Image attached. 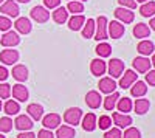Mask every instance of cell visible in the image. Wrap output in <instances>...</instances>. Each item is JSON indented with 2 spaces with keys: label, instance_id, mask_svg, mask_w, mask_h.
<instances>
[{
  "label": "cell",
  "instance_id": "6da1fadb",
  "mask_svg": "<svg viewBox=\"0 0 155 138\" xmlns=\"http://www.w3.org/2000/svg\"><path fill=\"white\" fill-rule=\"evenodd\" d=\"M107 19L104 16H99L96 20H95V39L99 42V41H106L109 34H107Z\"/></svg>",
  "mask_w": 155,
  "mask_h": 138
},
{
  "label": "cell",
  "instance_id": "7a4b0ae2",
  "mask_svg": "<svg viewBox=\"0 0 155 138\" xmlns=\"http://www.w3.org/2000/svg\"><path fill=\"white\" fill-rule=\"evenodd\" d=\"M82 118V110L79 107H70L65 110V113H64V121L70 126H76V124H79Z\"/></svg>",
  "mask_w": 155,
  "mask_h": 138
},
{
  "label": "cell",
  "instance_id": "3957f363",
  "mask_svg": "<svg viewBox=\"0 0 155 138\" xmlns=\"http://www.w3.org/2000/svg\"><path fill=\"white\" fill-rule=\"evenodd\" d=\"M0 12H3V16L11 19V17H17L20 9H19L17 2H14V0H5V2L0 5Z\"/></svg>",
  "mask_w": 155,
  "mask_h": 138
},
{
  "label": "cell",
  "instance_id": "277c9868",
  "mask_svg": "<svg viewBox=\"0 0 155 138\" xmlns=\"http://www.w3.org/2000/svg\"><path fill=\"white\" fill-rule=\"evenodd\" d=\"M0 44L5 48H12L20 44V37L16 31H5L3 36H0Z\"/></svg>",
  "mask_w": 155,
  "mask_h": 138
},
{
  "label": "cell",
  "instance_id": "5b68a950",
  "mask_svg": "<svg viewBox=\"0 0 155 138\" xmlns=\"http://www.w3.org/2000/svg\"><path fill=\"white\" fill-rule=\"evenodd\" d=\"M115 17L121 23H132L134 19H135V12L132 9H129V8L120 6V8L115 9Z\"/></svg>",
  "mask_w": 155,
  "mask_h": 138
},
{
  "label": "cell",
  "instance_id": "8992f818",
  "mask_svg": "<svg viewBox=\"0 0 155 138\" xmlns=\"http://www.w3.org/2000/svg\"><path fill=\"white\" fill-rule=\"evenodd\" d=\"M124 31H126L124 25L118 20H112L110 23H107V34L112 39H120V37H123Z\"/></svg>",
  "mask_w": 155,
  "mask_h": 138
},
{
  "label": "cell",
  "instance_id": "52a82bcc",
  "mask_svg": "<svg viewBox=\"0 0 155 138\" xmlns=\"http://www.w3.org/2000/svg\"><path fill=\"white\" fill-rule=\"evenodd\" d=\"M30 14H31V19L36 20L37 23H45L50 19V12L45 6H34Z\"/></svg>",
  "mask_w": 155,
  "mask_h": 138
},
{
  "label": "cell",
  "instance_id": "ba28073f",
  "mask_svg": "<svg viewBox=\"0 0 155 138\" xmlns=\"http://www.w3.org/2000/svg\"><path fill=\"white\" fill-rule=\"evenodd\" d=\"M124 71V62L121 59H110L109 61V74H112L110 78H121V74Z\"/></svg>",
  "mask_w": 155,
  "mask_h": 138
},
{
  "label": "cell",
  "instance_id": "9c48e42d",
  "mask_svg": "<svg viewBox=\"0 0 155 138\" xmlns=\"http://www.w3.org/2000/svg\"><path fill=\"white\" fill-rule=\"evenodd\" d=\"M19 61V51L17 50H12V48H8V50H3L0 53V62H3L5 65H12Z\"/></svg>",
  "mask_w": 155,
  "mask_h": 138
},
{
  "label": "cell",
  "instance_id": "30bf717a",
  "mask_svg": "<svg viewBox=\"0 0 155 138\" xmlns=\"http://www.w3.org/2000/svg\"><path fill=\"white\" fill-rule=\"evenodd\" d=\"M112 120L116 124V127H120V129L129 127L132 124V118L129 117L127 113H121V112H115V113L112 115Z\"/></svg>",
  "mask_w": 155,
  "mask_h": 138
},
{
  "label": "cell",
  "instance_id": "8fae6325",
  "mask_svg": "<svg viewBox=\"0 0 155 138\" xmlns=\"http://www.w3.org/2000/svg\"><path fill=\"white\" fill-rule=\"evenodd\" d=\"M11 93L12 96H14V99H17V101L20 103H25L28 99V90L27 87H25L23 84H16L11 87Z\"/></svg>",
  "mask_w": 155,
  "mask_h": 138
},
{
  "label": "cell",
  "instance_id": "7c38bea8",
  "mask_svg": "<svg viewBox=\"0 0 155 138\" xmlns=\"http://www.w3.org/2000/svg\"><path fill=\"white\" fill-rule=\"evenodd\" d=\"M14 126L16 129H19L20 132H25V130H31L33 127V120L28 117V115H19L14 121Z\"/></svg>",
  "mask_w": 155,
  "mask_h": 138
},
{
  "label": "cell",
  "instance_id": "4fadbf2b",
  "mask_svg": "<svg viewBox=\"0 0 155 138\" xmlns=\"http://www.w3.org/2000/svg\"><path fill=\"white\" fill-rule=\"evenodd\" d=\"M42 124L45 129H58L59 124H61V115L58 113H48L47 117L42 118Z\"/></svg>",
  "mask_w": 155,
  "mask_h": 138
},
{
  "label": "cell",
  "instance_id": "5bb4252c",
  "mask_svg": "<svg viewBox=\"0 0 155 138\" xmlns=\"http://www.w3.org/2000/svg\"><path fill=\"white\" fill-rule=\"evenodd\" d=\"M134 68L138 71V73H147L150 70V61L146 58V56H141V58H135L134 59Z\"/></svg>",
  "mask_w": 155,
  "mask_h": 138
},
{
  "label": "cell",
  "instance_id": "9a60e30c",
  "mask_svg": "<svg viewBox=\"0 0 155 138\" xmlns=\"http://www.w3.org/2000/svg\"><path fill=\"white\" fill-rule=\"evenodd\" d=\"M138 74L134 70H126L124 74H121V79H120V87L121 89H129L135 81H137Z\"/></svg>",
  "mask_w": 155,
  "mask_h": 138
},
{
  "label": "cell",
  "instance_id": "2e32d148",
  "mask_svg": "<svg viewBox=\"0 0 155 138\" xmlns=\"http://www.w3.org/2000/svg\"><path fill=\"white\" fill-rule=\"evenodd\" d=\"M85 103H87V106H88L90 109H99V106H101V103H102V98H101L99 92H96V90L88 92V93L85 95Z\"/></svg>",
  "mask_w": 155,
  "mask_h": 138
},
{
  "label": "cell",
  "instance_id": "e0dca14e",
  "mask_svg": "<svg viewBox=\"0 0 155 138\" xmlns=\"http://www.w3.org/2000/svg\"><path fill=\"white\" fill-rule=\"evenodd\" d=\"M11 74H12V78H14L16 81L25 82V81L28 79V68L25 67V65H20V64H19V65H14Z\"/></svg>",
  "mask_w": 155,
  "mask_h": 138
},
{
  "label": "cell",
  "instance_id": "ac0fdd59",
  "mask_svg": "<svg viewBox=\"0 0 155 138\" xmlns=\"http://www.w3.org/2000/svg\"><path fill=\"white\" fill-rule=\"evenodd\" d=\"M90 70H92V73L95 74V76H101V74L106 73L107 65H106V62L102 61L101 58H98V59L92 61V64H90Z\"/></svg>",
  "mask_w": 155,
  "mask_h": 138
},
{
  "label": "cell",
  "instance_id": "d6986e66",
  "mask_svg": "<svg viewBox=\"0 0 155 138\" xmlns=\"http://www.w3.org/2000/svg\"><path fill=\"white\" fill-rule=\"evenodd\" d=\"M98 87H99L101 92H104V93L109 95V93H113L116 90V82L113 81V78H102L99 81Z\"/></svg>",
  "mask_w": 155,
  "mask_h": 138
},
{
  "label": "cell",
  "instance_id": "ffe728a7",
  "mask_svg": "<svg viewBox=\"0 0 155 138\" xmlns=\"http://www.w3.org/2000/svg\"><path fill=\"white\" fill-rule=\"evenodd\" d=\"M14 27H16V30H17L20 34H28V33H31V22H30V19H27V17H19V19L16 20V23H14Z\"/></svg>",
  "mask_w": 155,
  "mask_h": 138
},
{
  "label": "cell",
  "instance_id": "44dd1931",
  "mask_svg": "<svg viewBox=\"0 0 155 138\" xmlns=\"http://www.w3.org/2000/svg\"><path fill=\"white\" fill-rule=\"evenodd\" d=\"M137 50H138V53H140L141 56H149V54H152V53L155 51V45H153V42L144 39V41H141V42L138 44Z\"/></svg>",
  "mask_w": 155,
  "mask_h": 138
},
{
  "label": "cell",
  "instance_id": "7402d4cb",
  "mask_svg": "<svg viewBox=\"0 0 155 138\" xmlns=\"http://www.w3.org/2000/svg\"><path fill=\"white\" fill-rule=\"evenodd\" d=\"M146 92H147V87H146V82H143V81H135V82L132 84V87H130V93H132V96H135V98L144 96Z\"/></svg>",
  "mask_w": 155,
  "mask_h": 138
},
{
  "label": "cell",
  "instance_id": "603a6c76",
  "mask_svg": "<svg viewBox=\"0 0 155 138\" xmlns=\"http://www.w3.org/2000/svg\"><path fill=\"white\" fill-rule=\"evenodd\" d=\"M96 121H98V118H96L95 113H87V115L82 118V127H84V130L93 132V130L96 129Z\"/></svg>",
  "mask_w": 155,
  "mask_h": 138
},
{
  "label": "cell",
  "instance_id": "cb8c5ba5",
  "mask_svg": "<svg viewBox=\"0 0 155 138\" xmlns=\"http://www.w3.org/2000/svg\"><path fill=\"white\" fill-rule=\"evenodd\" d=\"M53 19H54V22L59 23V25L65 23V22L68 20V11H67V8H64V6L54 8V11H53Z\"/></svg>",
  "mask_w": 155,
  "mask_h": 138
},
{
  "label": "cell",
  "instance_id": "d4e9b609",
  "mask_svg": "<svg viewBox=\"0 0 155 138\" xmlns=\"http://www.w3.org/2000/svg\"><path fill=\"white\" fill-rule=\"evenodd\" d=\"M84 23H85V17L82 14H73V17L68 19V28L71 31H78L84 27Z\"/></svg>",
  "mask_w": 155,
  "mask_h": 138
},
{
  "label": "cell",
  "instance_id": "484cf974",
  "mask_svg": "<svg viewBox=\"0 0 155 138\" xmlns=\"http://www.w3.org/2000/svg\"><path fill=\"white\" fill-rule=\"evenodd\" d=\"M27 112H28V115L34 120V121H39V120H42L44 117V107L41 104H30L27 107Z\"/></svg>",
  "mask_w": 155,
  "mask_h": 138
},
{
  "label": "cell",
  "instance_id": "4316f807",
  "mask_svg": "<svg viewBox=\"0 0 155 138\" xmlns=\"http://www.w3.org/2000/svg\"><path fill=\"white\" fill-rule=\"evenodd\" d=\"M134 36L138 37V39H144V37L150 36V28L146 23H137L134 27Z\"/></svg>",
  "mask_w": 155,
  "mask_h": 138
},
{
  "label": "cell",
  "instance_id": "83f0119b",
  "mask_svg": "<svg viewBox=\"0 0 155 138\" xmlns=\"http://www.w3.org/2000/svg\"><path fill=\"white\" fill-rule=\"evenodd\" d=\"M118 99H120V93L118 92H113V93H109L102 101H104V109L106 110H113L115 109V106H116V103H118Z\"/></svg>",
  "mask_w": 155,
  "mask_h": 138
},
{
  "label": "cell",
  "instance_id": "f1b7e54d",
  "mask_svg": "<svg viewBox=\"0 0 155 138\" xmlns=\"http://www.w3.org/2000/svg\"><path fill=\"white\" fill-rule=\"evenodd\" d=\"M150 107V103H149V99H144V98H141V99H137L135 104H134V109L138 115H144L146 112L149 110Z\"/></svg>",
  "mask_w": 155,
  "mask_h": 138
},
{
  "label": "cell",
  "instance_id": "f546056e",
  "mask_svg": "<svg viewBox=\"0 0 155 138\" xmlns=\"http://www.w3.org/2000/svg\"><path fill=\"white\" fill-rule=\"evenodd\" d=\"M140 12L143 17H152L155 16V2H152V0H149V2L143 3L140 8Z\"/></svg>",
  "mask_w": 155,
  "mask_h": 138
},
{
  "label": "cell",
  "instance_id": "4dcf8cb0",
  "mask_svg": "<svg viewBox=\"0 0 155 138\" xmlns=\"http://www.w3.org/2000/svg\"><path fill=\"white\" fill-rule=\"evenodd\" d=\"M3 110H5L6 115H17L19 112H20V106H19L17 101L8 99V101L5 103V106H3Z\"/></svg>",
  "mask_w": 155,
  "mask_h": 138
},
{
  "label": "cell",
  "instance_id": "1f68e13d",
  "mask_svg": "<svg viewBox=\"0 0 155 138\" xmlns=\"http://www.w3.org/2000/svg\"><path fill=\"white\" fill-rule=\"evenodd\" d=\"M93 34H95V20L93 19H87V22L84 23V27H82V37L90 39V37H93Z\"/></svg>",
  "mask_w": 155,
  "mask_h": 138
},
{
  "label": "cell",
  "instance_id": "d6a6232c",
  "mask_svg": "<svg viewBox=\"0 0 155 138\" xmlns=\"http://www.w3.org/2000/svg\"><path fill=\"white\" fill-rule=\"evenodd\" d=\"M76 132L71 126H61L58 127V132H56V136L58 138H74Z\"/></svg>",
  "mask_w": 155,
  "mask_h": 138
},
{
  "label": "cell",
  "instance_id": "836d02e7",
  "mask_svg": "<svg viewBox=\"0 0 155 138\" xmlns=\"http://www.w3.org/2000/svg\"><path fill=\"white\" fill-rule=\"evenodd\" d=\"M116 106H118V110L121 112V113H127V112H130L132 109V99L130 98H120L118 103H116Z\"/></svg>",
  "mask_w": 155,
  "mask_h": 138
},
{
  "label": "cell",
  "instance_id": "e575fe53",
  "mask_svg": "<svg viewBox=\"0 0 155 138\" xmlns=\"http://www.w3.org/2000/svg\"><path fill=\"white\" fill-rule=\"evenodd\" d=\"M95 51L98 53L99 58H109V56L112 54V47H110L109 44H106V42H101V44H98V47L95 48Z\"/></svg>",
  "mask_w": 155,
  "mask_h": 138
},
{
  "label": "cell",
  "instance_id": "d590c367",
  "mask_svg": "<svg viewBox=\"0 0 155 138\" xmlns=\"http://www.w3.org/2000/svg\"><path fill=\"white\" fill-rule=\"evenodd\" d=\"M67 11L73 12V14H81V12H84V3L71 0V2L68 3V6H67Z\"/></svg>",
  "mask_w": 155,
  "mask_h": 138
},
{
  "label": "cell",
  "instance_id": "8d00e7d4",
  "mask_svg": "<svg viewBox=\"0 0 155 138\" xmlns=\"http://www.w3.org/2000/svg\"><path fill=\"white\" fill-rule=\"evenodd\" d=\"M12 120L9 117H3V118H0V133H6L12 129Z\"/></svg>",
  "mask_w": 155,
  "mask_h": 138
},
{
  "label": "cell",
  "instance_id": "74e56055",
  "mask_svg": "<svg viewBox=\"0 0 155 138\" xmlns=\"http://www.w3.org/2000/svg\"><path fill=\"white\" fill-rule=\"evenodd\" d=\"M96 126H99V129H104V130L110 129V126H112V118H110L109 115L99 117V120L96 121Z\"/></svg>",
  "mask_w": 155,
  "mask_h": 138
},
{
  "label": "cell",
  "instance_id": "f35d334b",
  "mask_svg": "<svg viewBox=\"0 0 155 138\" xmlns=\"http://www.w3.org/2000/svg\"><path fill=\"white\" fill-rule=\"evenodd\" d=\"M121 138H141V133L137 127H130L129 126L126 130H124V135Z\"/></svg>",
  "mask_w": 155,
  "mask_h": 138
},
{
  "label": "cell",
  "instance_id": "ab89813d",
  "mask_svg": "<svg viewBox=\"0 0 155 138\" xmlns=\"http://www.w3.org/2000/svg\"><path fill=\"white\" fill-rule=\"evenodd\" d=\"M9 96H11V85L5 84V82H0V98L8 99Z\"/></svg>",
  "mask_w": 155,
  "mask_h": 138
},
{
  "label": "cell",
  "instance_id": "60d3db41",
  "mask_svg": "<svg viewBox=\"0 0 155 138\" xmlns=\"http://www.w3.org/2000/svg\"><path fill=\"white\" fill-rule=\"evenodd\" d=\"M121 136H123V133H121L120 127H110L104 133V138H121Z\"/></svg>",
  "mask_w": 155,
  "mask_h": 138
},
{
  "label": "cell",
  "instance_id": "b9f144b4",
  "mask_svg": "<svg viewBox=\"0 0 155 138\" xmlns=\"http://www.w3.org/2000/svg\"><path fill=\"white\" fill-rule=\"evenodd\" d=\"M11 27H12L11 19L6 16H0V31H9Z\"/></svg>",
  "mask_w": 155,
  "mask_h": 138
},
{
  "label": "cell",
  "instance_id": "7bdbcfd3",
  "mask_svg": "<svg viewBox=\"0 0 155 138\" xmlns=\"http://www.w3.org/2000/svg\"><path fill=\"white\" fill-rule=\"evenodd\" d=\"M118 3L124 8H129V9H134L137 8V2L135 0H118Z\"/></svg>",
  "mask_w": 155,
  "mask_h": 138
},
{
  "label": "cell",
  "instance_id": "ee69618b",
  "mask_svg": "<svg viewBox=\"0 0 155 138\" xmlns=\"http://www.w3.org/2000/svg\"><path fill=\"white\" fill-rule=\"evenodd\" d=\"M146 82L152 87H155V70H149L146 73Z\"/></svg>",
  "mask_w": 155,
  "mask_h": 138
},
{
  "label": "cell",
  "instance_id": "f6af8a7d",
  "mask_svg": "<svg viewBox=\"0 0 155 138\" xmlns=\"http://www.w3.org/2000/svg\"><path fill=\"white\" fill-rule=\"evenodd\" d=\"M44 3L48 9H54L61 5V0H44Z\"/></svg>",
  "mask_w": 155,
  "mask_h": 138
},
{
  "label": "cell",
  "instance_id": "bcb514c9",
  "mask_svg": "<svg viewBox=\"0 0 155 138\" xmlns=\"http://www.w3.org/2000/svg\"><path fill=\"white\" fill-rule=\"evenodd\" d=\"M37 138H54V135L51 133L50 129H42V130H39Z\"/></svg>",
  "mask_w": 155,
  "mask_h": 138
},
{
  "label": "cell",
  "instance_id": "7dc6e473",
  "mask_svg": "<svg viewBox=\"0 0 155 138\" xmlns=\"http://www.w3.org/2000/svg\"><path fill=\"white\" fill-rule=\"evenodd\" d=\"M8 70H6V67H3V65H0V82L2 81H6V78H8Z\"/></svg>",
  "mask_w": 155,
  "mask_h": 138
},
{
  "label": "cell",
  "instance_id": "c3c4849f",
  "mask_svg": "<svg viewBox=\"0 0 155 138\" xmlns=\"http://www.w3.org/2000/svg\"><path fill=\"white\" fill-rule=\"evenodd\" d=\"M17 138H36V135L33 132H30V130H25V132H20L17 135Z\"/></svg>",
  "mask_w": 155,
  "mask_h": 138
},
{
  "label": "cell",
  "instance_id": "681fc988",
  "mask_svg": "<svg viewBox=\"0 0 155 138\" xmlns=\"http://www.w3.org/2000/svg\"><path fill=\"white\" fill-rule=\"evenodd\" d=\"M149 28L155 31V16H152V19H150V22H149Z\"/></svg>",
  "mask_w": 155,
  "mask_h": 138
},
{
  "label": "cell",
  "instance_id": "f907efd6",
  "mask_svg": "<svg viewBox=\"0 0 155 138\" xmlns=\"http://www.w3.org/2000/svg\"><path fill=\"white\" fill-rule=\"evenodd\" d=\"M150 64H152V65L155 67V51L152 53V59H150Z\"/></svg>",
  "mask_w": 155,
  "mask_h": 138
},
{
  "label": "cell",
  "instance_id": "816d5d0a",
  "mask_svg": "<svg viewBox=\"0 0 155 138\" xmlns=\"http://www.w3.org/2000/svg\"><path fill=\"white\" fill-rule=\"evenodd\" d=\"M137 3H146V2H149V0H135Z\"/></svg>",
  "mask_w": 155,
  "mask_h": 138
},
{
  "label": "cell",
  "instance_id": "f5cc1de1",
  "mask_svg": "<svg viewBox=\"0 0 155 138\" xmlns=\"http://www.w3.org/2000/svg\"><path fill=\"white\" fill-rule=\"evenodd\" d=\"M16 2H19V3H28L30 0H16Z\"/></svg>",
  "mask_w": 155,
  "mask_h": 138
},
{
  "label": "cell",
  "instance_id": "db71d44e",
  "mask_svg": "<svg viewBox=\"0 0 155 138\" xmlns=\"http://www.w3.org/2000/svg\"><path fill=\"white\" fill-rule=\"evenodd\" d=\"M70 2H71V0H70ZM76 2H87V0H76Z\"/></svg>",
  "mask_w": 155,
  "mask_h": 138
},
{
  "label": "cell",
  "instance_id": "11a10c76",
  "mask_svg": "<svg viewBox=\"0 0 155 138\" xmlns=\"http://www.w3.org/2000/svg\"><path fill=\"white\" fill-rule=\"evenodd\" d=\"M2 107H3V106H2V99H0V110H2Z\"/></svg>",
  "mask_w": 155,
  "mask_h": 138
},
{
  "label": "cell",
  "instance_id": "9f6ffc18",
  "mask_svg": "<svg viewBox=\"0 0 155 138\" xmlns=\"http://www.w3.org/2000/svg\"><path fill=\"white\" fill-rule=\"evenodd\" d=\"M3 2H5V0H0V5H2V3H3Z\"/></svg>",
  "mask_w": 155,
  "mask_h": 138
},
{
  "label": "cell",
  "instance_id": "6f0895ef",
  "mask_svg": "<svg viewBox=\"0 0 155 138\" xmlns=\"http://www.w3.org/2000/svg\"><path fill=\"white\" fill-rule=\"evenodd\" d=\"M0 138H5V136H3V135H2V133H0Z\"/></svg>",
  "mask_w": 155,
  "mask_h": 138
}]
</instances>
